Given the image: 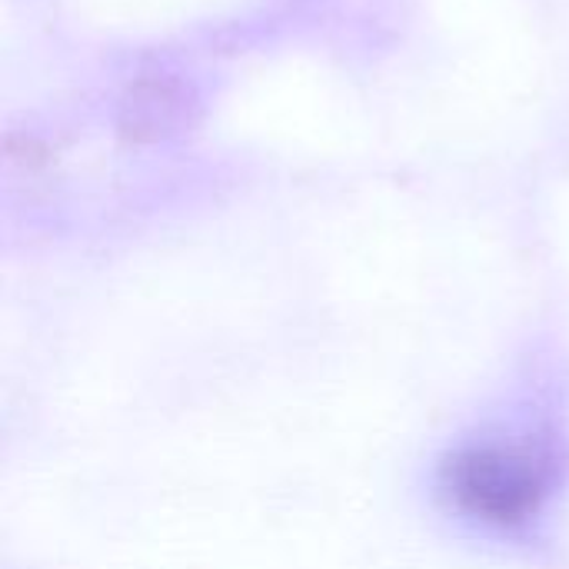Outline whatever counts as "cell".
<instances>
[{"label":"cell","mask_w":569,"mask_h":569,"mask_svg":"<svg viewBox=\"0 0 569 569\" xmlns=\"http://www.w3.org/2000/svg\"><path fill=\"white\" fill-rule=\"evenodd\" d=\"M3 160H7L10 183L23 187L30 200H37L40 193H53L60 157H57L53 143H47L40 133L10 130L3 140Z\"/></svg>","instance_id":"3957f363"},{"label":"cell","mask_w":569,"mask_h":569,"mask_svg":"<svg viewBox=\"0 0 569 569\" xmlns=\"http://www.w3.org/2000/svg\"><path fill=\"white\" fill-rule=\"evenodd\" d=\"M193 83L170 67H143L127 77L113 103V130L127 147H157L193 127Z\"/></svg>","instance_id":"7a4b0ae2"},{"label":"cell","mask_w":569,"mask_h":569,"mask_svg":"<svg viewBox=\"0 0 569 569\" xmlns=\"http://www.w3.org/2000/svg\"><path fill=\"white\" fill-rule=\"evenodd\" d=\"M427 510L460 543L530 557L569 507V387L530 373L460 420L430 453Z\"/></svg>","instance_id":"6da1fadb"}]
</instances>
